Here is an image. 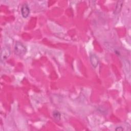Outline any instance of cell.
<instances>
[{"label": "cell", "mask_w": 131, "mask_h": 131, "mask_svg": "<svg viewBox=\"0 0 131 131\" xmlns=\"http://www.w3.org/2000/svg\"><path fill=\"white\" fill-rule=\"evenodd\" d=\"M14 52L17 55L23 56L26 54L27 48L21 42L17 41L16 42L14 47Z\"/></svg>", "instance_id": "cell-1"}, {"label": "cell", "mask_w": 131, "mask_h": 131, "mask_svg": "<svg viewBox=\"0 0 131 131\" xmlns=\"http://www.w3.org/2000/svg\"><path fill=\"white\" fill-rule=\"evenodd\" d=\"M10 50L9 48L5 47L2 49L1 53V60L2 62L5 61L10 55Z\"/></svg>", "instance_id": "cell-2"}, {"label": "cell", "mask_w": 131, "mask_h": 131, "mask_svg": "<svg viewBox=\"0 0 131 131\" xmlns=\"http://www.w3.org/2000/svg\"><path fill=\"white\" fill-rule=\"evenodd\" d=\"M21 13L24 18L28 17L30 14V8L27 4H25L22 6L21 8Z\"/></svg>", "instance_id": "cell-3"}, {"label": "cell", "mask_w": 131, "mask_h": 131, "mask_svg": "<svg viewBox=\"0 0 131 131\" xmlns=\"http://www.w3.org/2000/svg\"><path fill=\"white\" fill-rule=\"evenodd\" d=\"M90 61L93 67L96 68L99 63V60L97 56L96 55L93 54L90 56Z\"/></svg>", "instance_id": "cell-4"}, {"label": "cell", "mask_w": 131, "mask_h": 131, "mask_svg": "<svg viewBox=\"0 0 131 131\" xmlns=\"http://www.w3.org/2000/svg\"><path fill=\"white\" fill-rule=\"evenodd\" d=\"M122 5H123V1H118L117 3V5H116V9H115V14H118L120 12V10H121V8H122Z\"/></svg>", "instance_id": "cell-5"}, {"label": "cell", "mask_w": 131, "mask_h": 131, "mask_svg": "<svg viewBox=\"0 0 131 131\" xmlns=\"http://www.w3.org/2000/svg\"><path fill=\"white\" fill-rule=\"evenodd\" d=\"M53 116L56 119H60V114L58 111H54L53 113Z\"/></svg>", "instance_id": "cell-6"}, {"label": "cell", "mask_w": 131, "mask_h": 131, "mask_svg": "<svg viewBox=\"0 0 131 131\" xmlns=\"http://www.w3.org/2000/svg\"><path fill=\"white\" fill-rule=\"evenodd\" d=\"M115 130H123V128L121 126H119V127H117V128H116Z\"/></svg>", "instance_id": "cell-7"}]
</instances>
